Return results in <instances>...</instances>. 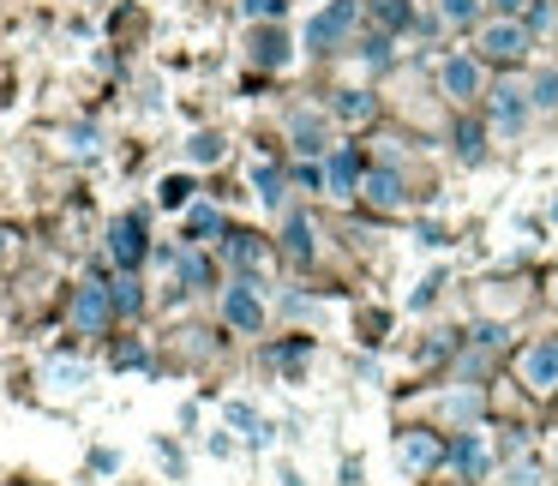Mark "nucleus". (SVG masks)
<instances>
[{"label": "nucleus", "instance_id": "1", "mask_svg": "<svg viewBox=\"0 0 558 486\" xmlns=\"http://www.w3.org/2000/svg\"><path fill=\"white\" fill-rule=\"evenodd\" d=\"M529 49H534V37H529L522 19H486V25L474 31V54L493 61V66H517Z\"/></svg>", "mask_w": 558, "mask_h": 486}, {"label": "nucleus", "instance_id": "2", "mask_svg": "<svg viewBox=\"0 0 558 486\" xmlns=\"http://www.w3.org/2000/svg\"><path fill=\"white\" fill-rule=\"evenodd\" d=\"M354 25H361V7H354V0H325V7L306 19V49L313 54L342 49V42L354 37Z\"/></svg>", "mask_w": 558, "mask_h": 486}, {"label": "nucleus", "instance_id": "3", "mask_svg": "<svg viewBox=\"0 0 558 486\" xmlns=\"http://www.w3.org/2000/svg\"><path fill=\"white\" fill-rule=\"evenodd\" d=\"M265 294H258V282L253 277H241V282H229L222 289V325L229 330H241V337H258L265 330Z\"/></svg>", "mask_w": 558, "mask_h": 486}, {"label": "nucleus", "instance_id": "4", "mask_svg": "<svg viewBox=\"0 0 558 486\" xmlns=\"http://www.w3.org/2000/svg\"><path fill=\"white\" fill-rule=\"evenodd\" d=\"M486 114H493V133L498 138H522L534 121V102H529V85H498L486 97Z\"/></svg>", "mask_w": 558, "mask_h": 486}, {"label": "nucleus", "instance_id": "5", "mask_svg": "<svg viewBox=\"0 0 558 486\" xmlns=\"http://www.w3.org/2000/svg\"><path fill=\"white\" fill-rule=\"evenodd\" d=\"M438 85H445V97L450 102H481V90H486V73H481V54H445L438 61Z\"/></svg>", "mask_w": 558, "mask_h": 486}, {"label": "nucleus", "instance_id": "6", "mask_svg": "<svg viewBox=\"0 0 558 486\" xmlns=\"http://www.w3.org/2000/svg\"><path fill=\"white\" fill-rule=\"evenodd\" d=\"M522 385L534 390V397H553L558 390V337H541V342H529L522 349Z\"/></svg>", "mask_w": 558, "mask_h": 486}, {"label": "nucleus", "instance_id": "7", "mask_svg": "<svg viewBox=\"0 0 558 486\" xmlns=\"http://www.w3.org/2000/svg\"><path fill=\"white\" fill-rule=\"evenodd\" d=\"M109 318H114L109 289H102V282H78V294H73V330L78 337H102Z\"/></svg>", "mask_w": 558, "mask_h": 486}, {"label": "nucleus", "instance_id": "8", "mask_svg": "<svg viewBox=\"0 0 558 486\" xmlns=\"http://www.w3.org/2000/svg\"><path fill=\"white\" fill-rule=\"evenodd\" d=\"M145 217H114V229H109V258L121 270H138L145 265Z\"/></svg>", "mask_w": 558, "mask_h": 486}, {"label": "nucleus", "instance_id": "9", "mask_svg": "<svg viewBox=\"0 0 558 486\" xmlns=\"http://www.w3.org/2000/svg\"><path fill=\"white\" fill-rule=\"evenodd\" d=\"M289 145L301 150L306 162H313V157H330V126H325V114H318V109H294V114H289Z\"/></svg>", "mask_w": 558, "mask_h": 486}, {"label": "nucleus", "instance_id": "10", "mask_svg": "<svg viewBox=\"0 0 558 486\" xmlns=\"http://www.w3.org/2000/svg\"><path fill=\"white\" fill-rule=\"evenodd\" d=\"M246 54H253V66H265V73H282V66L294 61V42L282 25H258L253 42H246Z\"/></svg>", "mask_w": 558, "mask_h": 486}, {"label": "nucleus", "instance_id": "11", "mask_svg": "<svg viewBox=\"0 0 558 486\" xmlns=\"http://www.w3.org/2000/svg\"><path fill=\"white\" fill-rule=\"evenodd\" d=\"M438 462H445V445H438L433 433H402V438H397V469H409V474H433Z\"/></svg>", "mask_w": 558, "mask_h": 486}, {"label": "nucleus", "instance_id": "12", "mask_svg": "<svg viewBox=\"0 0 558 486\" xmlns=\"http://www.w3.org/2000/svg\"><path fill=\"white\" fill-rule=\"evenodd\" d=\"M450 469H457L462 481H486V474H493V445H486V433H462L457 450H450Z\"/></svg>", "mask_w": 558, "mask_h": 486}, {"label": "nucleus", "instance_id": "13", "mask_svg": "<svg viewBox=\"0 0 558 486\" xmlns=\"http://www.w3.org/2000/svg\"><path fill=\"white\" fill-rule=\"evenodd\" d=\"M325 186H330V193H337V198L361 193V157H354L349 145H337V150H330V157H325Z\"/></svg>", "mask_w": 558, "mask_h": 486}, {"label": "nucleus", "instance_id": "14", "mask_svg": "<svg viewBox=\"0 0 558 486\" xmlns=\"http://www.w3.org/2000/svg\"><path fill=\"white\" fill-rule=\"evenodd\" d=\"M361 198L378 205V210H397L402 205V174L397 169H366L361 174Z\"/></svg>", "mask_w": 558, "mask_h": 486}, {"label": "nucleus", "instance_id": "15", "mask_svg": "<svg viewBox=\"0 0 558 486\" xmlns=\"http://www.w3.org/2000/svg\"><path fill=\"white\" fill-rule=\"evenodd\" d=\"M43 385H49L54 397H78V390L90 385V366L85 361H49L43 366Z\"/></svg>", "mask_w": 558, "mask_h": 486}, {"label": "nucleus", "instance_id": "16", "mask_svg": "<svg viewBox=\"0 0 558 486\" xmlns=\"http://www.w3.org/2000/svg\"><path fill=\"white\" fill-rule=\"evenodd\" d=\"M373 19H378V31H385V37L421 25V19H414V0H373Z\"/></svg>", "mask_w": 558, "mask_h": 486}, {"label": "nucleus", "instance_id": "17", "mask_svg": "<svg viewBox=\"0 0 558 486\" xmlns=\"http://www.w3.org/2000/svg\"><path fill=\"white\" fill-rule=\"evenodd\" d=\"M330 114H337V121H349V126H361V121H373V97H366V90H337Z\"/></svg>", "mask_w": 558, "mask_h": 486}, {"label": "nucleus", "instance_id": "18", "mask_svg": "<svg viewBox=\"0 0 558 486\" xmlns=\"http://www.w3.org/2000/svg\"><path fill=\"white\" fill-rule=\"evenodd\" d=\"M229 265H234V270H258V265H265V241H253V234H234V241H229Z\"/></svg>", "mask_w": 558, "mask_h": 486}, {"label": "nucleus", "instance_id": "19", "mask_svg": "<svg viewBox=\"0 0 558 486\" xmlns=\"http://www.w3.org/2000/svg\"><path fill=\"white\" fill-rule=\"evenodd\" d=\"M222 150H229V138H222V133H193L186 162H198V169H205V162H222Z\"/></svg>", "mask_w": 558, "mask_h": 486}, {"label": "nucleus", "instance_id": "20", "mask_svg": "<svg viewBox=\"0 0 558 486\" xmlns=\"http://www.w3.org/2000/svg\"><path fill=\"white\" fill-rule=\"evenodd\" d=\"M481 7H486V0H438V19H445L450 31H462V25L481 19Z\"/></svg>", "mask_w": 558, "mask_h": 486}, {"label": "nucleus", "instance_id": "21", "mask_svg": "<svg viewBox=\"0 0 558 486\" xmlns=\"http://www.w3.org/2000/svg\"><path fill=\"white\" fill-rule=\"evenodd\" d=\"M253 186H258V198H265L270 210H282V198H289V181H282L277 169H253Z\"/></svg>", "mask_w": 558, "mask_h": 486}, {"label": "nucleus", "instance_id": "22", "mask_svg": "<svg viewBox=\"0 0 558 486\" xmlns=\"http://www.w3.org/2000/svg\"><path fill=\"white\" fill-rule=\"evenodd\" d=\"M157 198H162V210H186L193 205V181H186V174H169V181L157 186Z\"/></svg>", "mask_w": 558, "mask_h": 486}, {"label": "nucleus", "instance_id": "23", "mask_svg": "<svg viewBox=\"0 0 558 486\" xmlns=\"http://www.w3.org/2000/svg\"><path fill=\"white\" fill-rule=\"evenodd\" d=\"M529 102H534V114H553L558 109V73H541L529 85Z\"/></svg>", "mask_w": 558, "mask_h": 486}, {"label": "nucleus", "instance_id": "24", "mask_svg": "<svg viewBox=\"0 0 558 486\" xmlns=\"http://www.w3.org/2000/svg\"><path fill=\"white\" fill-rule=\"evenodd\" d=\"M174 270H181V289H205V282H210V265L198 253H181V258H174Z\"/></svg>", "mask_w": 558, "mask_h": 486}, {"label": "nucleus", "instance_id": "25", "mask_svg": "<svg viewBox=\"0 0 558 486\" xmlns=\"http://www.w3.org/2000/svg\"><path fill=\"white\" fill-rule=\"evenodd\" d=\"M354 54H361V61L373 66V73H385V66H390V37H385V31H373V37H366Z\"/></svg>", "mask_w": 558, "mask_h": 486}, {"label": "nucleus", "instance_id": "26", "mask_svg": "<svg viewBox=\"0 0 558 486\" xmlns=\"http://www.w3.org/2000/svg\"><path fill=\"white\" fill-rule=\"evenodd\" d=\"M186 234H193V241H205V234H222V210L193 205V217H186Z\"/></svg>", "mask_w": 558, "mask_h": 486}, {"label": "nucleus", "instance_id": "27", "mask_svg": "<svg viewBox=\"0 0 558 486\" xmlns=\"http://www.w3.org/2000/svg\"><path fill=\"white\" fill-rule=\"evenodd\" d=\"M109 301H114V313H138V306H145V294H138L133 277H121V282L109 289Z\"/></svg>", "mask_w": 558, "mask_h": 486}, {"label": "nucleus", "instance_id": "28", "mask_svg": "<svg viewBox=\"0 0 558 486\" xmlns=\"http://www.w3.org/2000/svg\"><path fill=\"white\" fill-rule=\"evenodd\" d=\"M522 25H529V37H534V31H546V25H553V7H546V0H529Z\"/></svg>", "mask_w": 558, "mask_h": 486}, {"label": "nucleus", "instance_id": "29", "mask_svg": "<svg viewBox=\"0 0 558 486\" xmlns=\"http://www.w3.org/2000/svg\"><path fill=\"white\" fill-rule=\"evenodd\" d=\"M289 253L294 258H313V234H306V222H289Z\"/></svg>", "mask_w": 558, "mask_h": 486}, {"label": "nucleus", "instance_id": "30", "mask_svg": "<svg viewBox=\"0 0 558 486\" xmlns=\"http://www.w3.org/2000/svg\"><path fill=\"white\" fill-rule=\"evenodd\" d=\"M246 19H270V25H277V19H282V0H246Z\"/></svg>", "mask_w": 558, "mask_h": 486}, {"label": "nucleus", "instance_id": "31", "mask_svg": "<svg viewBox=\"0 0 558 486\" xmlns=\"http://www.w3.org/2000/svg\"><path fill=\"white\" fill-rule=\"evenodd\" d=\"M505 486H541V469H534V462H517V469H510V481Z\"/></svg>", "mask_w": 558, "mask_h": 486}, {"label": "nucleus", "instance_id": "32", "mask_svg": "<svg viewBox=\"0 0 558 486\" xmlns=\"http://www.w3.org/2000/svg\"><path fill=\"white\" fill-rule=\"evenodd\" d=\"M486 7H493V19H522L529 13V0H486Z\"/></svg>", "mask_w": 558, "mask_h": 486}, {"label": "nucleus", "instance_id": "33", "mask_svg": "<svg viewBox=\"0 0 558 486\" xmlns=\"http://www.w3.org/2000/svg\"><path fill=\"white\" fill-rule=\"evenodd\" d=\"M73 150H78V157H97V126H78V133H73Z\"/></svg>", "mask_w": 558, "mask_h": 486}, {"label": "nucleus", "instance_id": "34", "mask_svg": "<svg viewBox=\"0 0 558 486\" xmlns=\"http://www.w3.org/2000/svg\"><path fill=\"white\" fill-rule=\"evenodd\" d=\"M457 150H462V162H481V133H462Z\"/></svg>", "mask_w": 558, "mask_h": 486}, {"label": "nucleus", "instance_id": "35", "mask_svg": "<svg viewBox=\"0 0 558 486\" xmlns=\"http://www.w3.org/2000/svg\"><path fill=\"white\" fill-rule=\"evenodd\" d=\"M210 457H234V438L229 433H210Z\"/></svg>", "mask_w": 558, "mask_h": 486}, {"label": "nucleus", "instance_id": "36", "mask_svg": "<svg viewBox=\"0 0 558 486\" xmlns=\"http://www.w3.org/2000/svg\"><path fill=\"white\" fill-rule=\"evenodd\" d=\"M277 481H282V486H306V481H301V474H294V469H282Z\"/></svg>", "mask_w": 558, "mask_h": 486}, {"label": "nucleus", "instance_id": "37", "mask_svg": "<svg viewBox=\"0 0 558 486\" xmlns=\"http://www.w3.org/2000/svg\"><path fill=\"white\" fill-rule=\"evenodd\" d=\"M553 469H558V445H553Z\"/></svg>", "mask_w": 558, "mask_h": 486}, {"label": "nucleus", "instance_id": "38", "mask_svg": "<svg viewBox=\"0 0 558 486\" xmlns=\"http://www.w3.org/2000/svg\"><path fill=\"white\" fill-rule=\"evenodd\" d=\"M553 222H558V205H553Z\"/></svg>", "mask_w": 558, "mask_h": 486}, {"label": "nucleus", "instance_id": "39", "mask_svg": "<svg viewBox=\"0 0 558 486\" xmlns=\"http://www.w3.org/2000/svg\"><path fill=\"white\" fill-rule=\"evenodd\" d=\"M0 253H7V241H0Z\"/></svg>", "mask_w": 558, "mask_h": 486}, {"label": "nucleus", "instance_id": "40", "mask_svg": "<svg viewBox=\"0 0 558 486\" xmlns=\"http://www.w3.org/2000/svg\"><path fill=\"white\" fill-rule=\"evenodd\" d=\"M553 301H558V289H553Z\"/></svg>", "mask_w": 558, "mask_h": 486}]
</instances>
